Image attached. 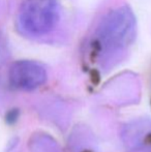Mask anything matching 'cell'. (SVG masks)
<instances>
[{
  "label": "cell",
  "mask_w": 151,
  "mask_h": 152,
  "mask_svg": "<svg viewBox=\"0 0 151 152\" xmlns=\"http://www.w3.org/2000/svg\"><path fill=\"white\" fill-rule=\"evenodd\" d=\"M136 36V18L127 6L109 12L91 38V49L96 56L107 58L120 54L133 44Z\"/></svg>",
  "instance_id": "1"
},
{
  "label": "cell",
  "mask_w": 151,
  "mask_h": 152,
  "mask_svg": "<svg viewBox=\"0 0 151 152\" xmlns=\"http://www.w3.org/2000/svg\"><path fill=\"white\" fill-rule=\"evenodd\" d=\"M58 20L59 5L56 0H25L19 10V27L28 36L49 33Z\"/></svg>",
  "instance_id": "2"
},
{
  "label": "cell",
  "mask_w": 151,
  "mask_h": 152,
  "mask_svg": "<svg viewBox=\"0 0 151 152\" xmlns=\"http://www.w3.org/2000/svg\"><path fill=\"white\" fill-rule=\"evenodd\" d=\"M8 79L15 88L30 91L46 83L47 72L42 64L35 61L20 60L10 66Z\"/></svg>",
  "instance_id": "3"
},
{
  "label": "cell",
  "mask_w": 151,
  "mask_h": 152,
  "mask_svg": "<svg viewBox=\"0 0 151 152\" xmlns=\"http://www.w3.org/2000/svg\"><path fill=\"white\" fill-rule=\"evenodd\" d=\"M125 146L135 152H151V120L139 119L128 123L122 132Z\"/></svg>",
  "instance_id": "4"
},
{
  "label": "cell",
  "mask_w": 151,
  "mask_h": 152,
  "mask_svg": "<svg viewBox=\"0 0 151 152\" xmlns=\"http://www.w3.org/2000/svg\"><path fill=\"white\" fill-rule=\"evenodd\" d=\"M33 152H50L47 150H57L55 142L48 136H37L32 142Z\"/></svg>",
  "instance_id": "5"
}]
</instances>
